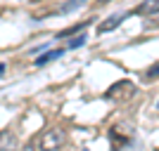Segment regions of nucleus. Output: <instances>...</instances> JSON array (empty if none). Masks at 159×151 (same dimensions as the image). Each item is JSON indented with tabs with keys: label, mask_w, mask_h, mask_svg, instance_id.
I'll use <instances>...</instances> for the list:
<instances>
[{
	"label": "nucleus",
	"mask_w": 159,
	"mask_h": 151,
	"mask_svg": "<svg viewBox=\"0 0 159 151\" xmlns=\"http://www.w3.org/2000/svg\"><path fill=\"white\" fill-rule=\"evenodd\" d=\"M64 142H66L64 130L62 128H50V130H45L40 135L38 146H40V151H57V149L64 146Z\"/></svg>",
	"instance_id": "f257e3e1"
},
{
	"label": "nucleus",
	"mask_w": 159,
	"mask_h": 151,
	"mask_svg": "<svg viewBox=\"0 0 159 151\" xmlns=\"http://www.w3.org/2000/svg\"><path fill=\"white\" fill-rule=\"evenodd\" d=\"M133 94H135V85H133L131 80H119V83H114L107 90V97L109 99H128Z\"/></svg>",
	"instance_id": "f03ea898"
},
{
	"label": "nucleus",
	"mask_w": 159,
	"mask_h": 151,
	"mask_svg": "<svg viewBox=\"0 0 159 151\" xmlns=\"http://www.w3.org/2000/svg\"><path fill=\"white\" fill-rule=\"evenodd\" d=\"M126 17H131V12H121V14H114V17H107L102 24L98 26V33L102 36V33H109V31H114V28L119 26L121 21L126 19Z\"/></svg>",
	"instance_id": "7ed1b4c3"
},
{
	"label": "nucleus",
	"mask_w": 159,
	"mask_h": 151,
	"mask_svg": "<svg viewBox=\"0 0 159 151\" xmlns=\"http://www.w3.org/2000/svg\"><path fill=\"white\" fill-rule=\"evenodd\" d=\"M159 12V0H143L131 14H157Z\"/></svg>",
	"instance_id": "20e7f679"
},
{
	"label": "nucleus",
	"mask_w": 159,
	"mask_h": 151,
	"mask_svg": "<svg viewBox=\"0 0 159 151\" xmlns=\"http://www.w3.org/2000/svg\"><path fill=\"white\" fill-rule=\"evenodd\" d=\"M17 149V137L10 130L0 132V151H14Z\"/></svg>",
	"instance_id": "39448f33"
},
{
	"label": "nucleus",
	"mask_w": 159,
	"mask_h": 151,
	"mask_svg": "<svg viewBox=\"0 0 159 151\" xmlns=\"http://www.w3.org/2000/svg\"><path fill=\"white\" fill-rule=\"evenodd\" d=\"M64 50L66 47H57V50H48L43 57H38L36 59V66H45V64H50V61H55V59H60L62 54H64Z\"/></svg>",
	"instance_id": "423d86ee"
},
{
	"label": "nucleus",
	"mask_w": 159,
	"mask_h": 151,
	"mask_svg": "<svg viewBox=\"0 0 159 151\" xmlns=\"http://www.w3.org/2000/svg\"><path fill=\"white\" fill-rule=\"evenodd\" d=\"M83 5H86V0H69V2H64L60 7V14H69V12H74V10H79Z\"/></svg>",
	"instance_id": "0eeeda50"
},
{
	"label": "nucleus",
	"mask_w": 159,
	"mask_h": 151,
	"mask_svg": "<svg viewBox=\"0 0 159 151\" xmlns=\"http://www.w3.org/2000/svg\"><path fill=\"white\" fill-rule=\"evenodd\" d=\"M145 80H147V83H150V80H159V61H157V64H152L145 71Z\"/></svg>",
	"instance_id": "6e6552de"
},
{
	"label": "nucleus",
	"mask_w": 159,
	"mask_h": 151,
	"mask_svg": "<svg viewBox=\"0 0 159 151\" xmlns=\"http://www.w3.org/2000/svg\"><path fill=\"white\" fill-rule=\"evenodd\" d=\"M86 40H88V36L86 33H81V36H76V40H71V43H69V47H81V45H86Z\"/></svg>",
	"instance_id": "1a4fd4ad"
},
{
	"label": "nucleus",
	"mask_w": 159,
	"mask_h": 151,
	"mask_svg": "<svg viewBox=\"0 0 159 151\" xmlns=\"http://www.w3.org/2000/svg\"><path fill=\"white\" fill-rule=\"evenodd\" d=\"M2 73H5V64H0V78H2Z\"/></svg>",
	"instance_id": "9d476101"
},
{
	"label": "nucleus",
	"mask_w": 159,
	"mask_h": 151,
	"mask_svg": "<svg viewBox=\"0 0 159 151\" xmlns=\"http://www.w3.org/2000/svg\"><path fill=\"white\" fill-rule=\"evenodd\" d=\"M157 106H159V102H157Z\"/></svg>",
	"instance_id": "9b49d317"
},
{
	"label": "nucleus",
	"mask_w": 159,
	"mask_h": 151,
	"mask_svg": "<svg viewBox=\"0 0 159 151\" xmlns=\"http://www.w3.org/2000/svg\"><path fill=\"white\" fill-rule=\"evenodd\" d=\"M157 151H159V149H157Z\"/></svg>",
	"instance_id": "f8f14e48"
}]
</instances>
